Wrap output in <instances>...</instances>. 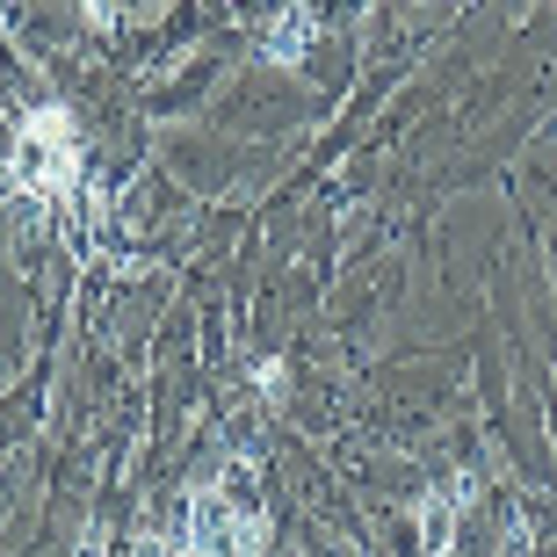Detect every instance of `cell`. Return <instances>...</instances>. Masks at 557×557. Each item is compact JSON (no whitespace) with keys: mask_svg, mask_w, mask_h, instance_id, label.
<instances>
[{"mask_svg":"<svg viewBox=\"0 0 557 557\" xmlns=\"http://www.w3.org/2000/svg\"><path fill=\"white\" fill-rule=\"evenodd\" d=\"M311 51V8H283V15L269 22V37H261V59L269 65H305Z\"/></svg>","mask_w":557,"mask_h":557,"instance_id":"obj_3","label":"cell"},{"mask_svg":"<svg viewBox=\"0 0 557 557\" xmlns=\"http://www.w3.org/2000/svg\"><path fill=\"white\" fill-rule=\"evenodd\" d=\"M15 188L44 196V203H59L65 188L81 182V124H73V109H37V116H22L15 131V160H8Z\"/></svg>","mask_w":557,"mask_h":557,"instance_id":"obj_1","label":"cell"},{"mask_svg":"<svg viewBox=\"0 0 557 557\" xmlns=\"http://www.w3.org/2000/svg\"><path fill=\"white\" fill-rule=\"evenodd\" d=\"M239 485H247V471H232V493L196 499L188 543H196L203 557H261V536H269V521H261V507H253Z\"/></svg>","mask_w":557,"mask_h":557,"instance_id":"obj_2","label":"cell"},{"mask_svg":"<svg viewBox=\"0 0 557 557\" xmlns=\"http://www.w3.org/2000/svg\"><path fill=\"white\" fill-rule=\"evenodd\" d=\"M283 376H289L283 362H261V370H253V384H261V398H283V392H289Z\"/></svg>","mask_w":557,"mask_h":557,"instance_id":"obj_4","label":"cell"}]
</instances>
